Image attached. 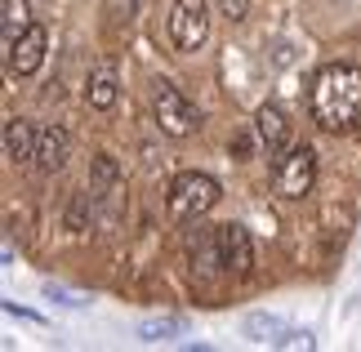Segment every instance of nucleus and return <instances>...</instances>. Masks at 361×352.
<instances>
[{
	"label": "nucleus",
	"instance_id": "1",
	"mask_svg": "<svg viewBox=\"0 0 361 352\" xmlns=\"http://www.w3.org/2000/svg\"><path fill=\"white\" fill-rule=\"evenodd\" d=\"M308 107L322 130H353V125H361V67L326 63L312 76Z\"/></svg>",
	"mask_w": 361,
	"mask_h": 352
},
{
	"label": "nucleus",
	"instance_id": "2",
	"mask_svg": "<svg viewBox=\"0 0 361 352\" xmlns=\"http://www.w3.org/2000/svg\"><path fill=\"white\" fill-rule=\"evenodd\" d=\"M219 196H224L219 178L201 174V170H183L170 183V214L174 219H201V214H210L219 205Z\"/></svg>",
	"mask_w": 361,
	"mask_h": 352
},
{
	"label": "nucleus",
	"instance_id": "3",
	"mask_svg": "<svg viewBox=\"0 0 361 352\" xmlns=\"http://www.w3.org/2000/svg\"><path fill=\"white\" fill-rule=\"evenodd\" d=\"M152 107H157V121L170 138H188V134L201 130V111L192 107L170 80H157V85H152Z\"/></svg>",
	"mask_w": 361,
	"mask_h": 352
},
{
	"label": "nucleus",
	"instance_id": "4",
	"mask_svg": "<svg viewBox=\"0 0 361 352\" xmlns=\"http://www.w3.org/2000/svg\"><path fill=\"white\" fill-rule=\"evenodd\" d=\"M205 36H210V5L205 0H174V9H170V40H174V49H201L205 45Z\"/></svg>",
	"mask_w": 361,
	"mask_h": 352
},
{
	"label": "nucleus",
	"instance_id": "5",
	"mask_svg": "<svg viewBox=\"0 0 361 352\" xmlns=\"http://www.w3.org/2000/svg\"><path fill=\"white\" fill-rule=\"evenodd\" d=\"M214 245H219V259H224V272L245 277L250 267H255V245H250V232L241 228V223L214 228Z\"/></svg>",
	"mask_w": 361,
	"mask_h": 352
},
{
	"label": "nucleus",
	"instance_id": "6",
	"mask_svg": "<svg viewBox=\"0 0 361 352\" xmlns=\"http://www.w3.org/2000/svg\"><path fill=\"white\" fill-rule=\"evenodd\" d=\"M312 178H317V152L312 147H295L276 165V192L281 196H308Z\"/></svg>",
	"mask_w": 361,
	"mask_h": 352
},
{
	"label": "nucleus",
	"instance_id": "7",
	"mask_svg": "<svg viewBox=\"0 0 361 352\" xmlns=\"http://www.w3.org/2000/svg\"><path fill=\"white\" fill-rule=\"evenodd\" d=\"M45 45H49V36H45V27L32 23L27 32L13 40V49H9V72L13 76H36L40 72V63H45Z\"/></svg>",
	"mask_w": 361,
	"mask_h": 352
},
{
	"label": "nucleus",
	"instance_id": "8",
	"mask_svg": "<svg viewBox=\"0 0 361 352\" xmlns=\"http://www.w3.org/2000/svg\"><path fill=\"white\" fill-rule=\"evenodd\" d=\"M255 125H259V143L268 147V157H281V152L290 147V121H286V111L276 107V103L259 107Z\"/></svg>",
	"mask_w": 361,
	"mask_h": 352
},
{
	"label": "nucleus",
	"instance_id": "9",
	"mask_svg": "<svg viewBox=\"0 0 361 352\" xmlns=\"http://www.w3.org/2000/svg\"><path fill=\"white\" fill-rule=\"evenodd\" d=\"M36 130H32V121H23V116H9L5 121V157L9 161H32L36 157Z\"/></svg>",
	"mask_w": 361,
	"mask_h": 352
},
{
	"label": "nucleus",
	"instance_id": "10",
	"mask_svg": "<svg viewBox=\"0 0 361 352\" xmlns=\"http://www.w3.org/2000/svg\"><path fill=\"white\" fill-rule=\"evenodd\" d=\"M45 174H59L63 170V161H67V138H63V130H40V138H36V157H32Z\"/></svg>",
	"mask_w": 361,
	"mask_h": 352
},
{
	"label": "nucleus",
	"instance_id": "11",
	"mask_svg": "<svg viewBox=\"0 0 361 352\" xmlns=\"http://www.w3.org/2000/svg\"><path fill=\"white\" fill-rule=\"evenodd\" d=\"M178 334H188V317L165 312V317H147L138 326V344H165V339H178Z\"/></svg>",
	"mask_w": 361,
	"mask_h": 352
},
{
	"label": "nucleus",
	"instance_id": "12",
	"mask_svg": "<svg viewBox=\"0 0 361 352\" xmlns=\"http://www.w3.org/2000/svg\"><path fill=\"white\" fill-rule=\"evenodd\" d=\"M241 330H245V339H255V344H272V348H276V339L286 334V321L276 317V312H250Z\"/></svg>",
	"mask_w": 361,
	"mask_h": 352
},
{
	"label": "nucleus",
	"instance_id": "13",
	"mask_svg": "<svg viewBox=\"0 0 361 352\" xmlns=\"http://www.w3.org/2000/svg\"><path fill=\"white\" fill-rule=\"evenodd\" d=\"M27 27H32V9H27V0H5V18H0V36H5V54L13 49V40H18Z\"/></svg>",
	"mask_w": 361,
	"mask_h": 352
},
{
	"label": "nucleus",
	"instance_id": "14",
	"mask_svg": "<svg viewBox=\"0 0 361 352\" xmlns=\"http://www.w3.org/2000/svg\"><path fill=\"white\" fill-rule=\"evenodd\" d=\"M90 107H99V111L116 107V72L112 67H99V76L90 80Z\"/></svg>",
	"mask_w": 361,
	"mask_h": 352
},
{
	"label": "nucleus",
	"instance_id": "15",
	"mask_svg": "<svg viewBox=\"0 0 361 352\" xmlns=\"http://www.w3.org/2000/svg\"><path fill=\"white\" fill-rule=\"evenodd\" d=\"M103 18L112 32H130V23L138 18V0H107L103 5Z\"/></svg>",
	"mask_w": 361,
	"mask_h": 352
},
{
	"label": "nucleus",
	"instance_id": "16",
	"mask_svg": "<svg viewBox=\"0 0 361 352\" xmlns=\"http://www.w3.org/2000/svg\"><path fill=\"white\" fill-rule=\"evenodd\" d=\"M45 299L49 303H67V308H90V294L63 286V281H45Z\"/></svg>",
	"mask_w": 361,
	"mask_h": 352
},
{
	"label": "nucleus",
	"instance_id": "17",
	"mask_svg": "<svg viewBox=\"0 0 361 352\" xmlns=\"http://www.w3.org/2000/svg\"><path fill=\"white\" fill-rule=\"evenodd\" d=\"M312 344H317V339H312L308 330H286L281 339H276V348H303V352H308Z\"/></svg>",
	"mask_w": 361,
	"mask_h": 352
},
{
	"label": "nucleus",
	"instance_id": "18",
	"mask_svg": "<svg viewBox=\"0 0 361 352\" xmlns=\"http://www.w3.org/2000/svg\"><path fill=\"white\" fill-rule=\"evenodd\" d=\"M85 219H90V196H76V201H72V214H67V223H72V228L80 232V228H85Z\"/></svg>",
	"mask_w": 361,
	"mask_h": 352
},
{
	"label": "nucleus",
	"instance_id": "19",
	"mask_svg": "<svg viewBox=\"0 0 361 352\" xmlns=\"http://www.w3.org/2000/svg\"><path fill=\"white\" fill-rule=\"evenodd\" d=\"M219 5H224V18H232V23H241L250 13V0H219Z\"/></svg>",
	"mask_w": 361,
	"mask_h": 352
},
{
	"label": "nucleus",
	"instance_id": "20",
	"mask_svg": "<svg viewBox=\"0 0 361 352\" xmlns=\"http://www.w3.org/2000/svg\"><path fill=\"white\" fill-rule=\"evenodd\" d=\"M94 174H99V183H116V161L112 157H99V165H94Z\"/></svg>",
	"mask_w": 361,
	"mask_h": 352
},
{
	"label": "nucleus",
	"instance_id": "21",
	"mask_svg": "<svg viewBox=\"0 0 361 352\" xmlns=\"http://www.w3.org/2000/svg\"><path fill=\"white\" fill-rule=\"evenodd\" d=\"M5 312H9V317H23V321H40L36 312H27V308H18V303H9V299H5Z\"/></svg>",
	"mask_w": 361,
	"mask_h": 352
},
{
	"label": "nucleus",
	"instance_id": "22",
	"mask_svg": "<svg viewBox=\"0 0 361 352\" xmlns=\"http://www.w3.org/2000/svg\"><path fill=\"white\" fill-rule=\"evenodd\" d=\"M343 5H348V0H343Z\"/></svg>",
	"mask_w": 361,
	"mask_h": 352
}]
</instances>
